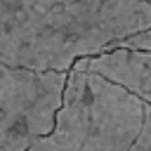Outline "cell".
Returning <instances> with one entry per match:
<instances>
[{
	"instance_id": "obj_6",
	"label": "cell",
	"mask_w": 151,
	"mask_h": 151,
	"mask_svg": "<svg viewBox=\"0 0 151 151\" xmlns=\"http://www.w3.org/2000/svg\"><path fill=\"white\" fill-rule=\"evenodd\" d=\"M132 151H151V106H146V113H144V127L132 146Z\"/></svg>"
},
{
	"instance_id": "obj_3",
	"label": "cell",
	"mask_w": 151,
	"mask_h": 151,
	"mask_svg": "<svg viewBox=\"0 0 151 151\" xmlns=\"http://www.w3.org/2000/svg\"><path fill=\"white\" fill-rule=\"evenodd\" d=\"M68 73L0 66V151H28L54 132Z\"/></svg>"
},
{
	"instance_id": "obj_1",
	"label": "cell",
	"mask_w": 151,
	"mask_h": 151,
	"mask_svg": "<svg viewBox=\"0 0 151 151\" xmlns=\"http://www.w3.org/2000/svg\"><path fill=\"white\" fill-rule=\"evenodd\" d=\"M0 61L33 71H71L151 31L144 0H0Z\"/></svg>"
},
{
	"instance_id": "obj_5",
	"label": "cell",
	"mask_w": 151,
	"mask_h": 151,
	"mask_svg": "<svg viewBox=\"0 0 151 151\" xmlns=\"http://www.w3.org/2000/svg\"><path fill=\"white\" fill-rule=\"evenodd\" d=\"M116 47H127V50H139V52H151V31H144V33H137L123 42H118ZM113 47V50H116Z\"/></svg>"
},
{
	"instance_id": "obj_4",
	"label": "cell",
	"mask_w": 151,
	"mask_h": 151,
	"mask_svg": "<svg viewBox=\"0 0 151 151\" xmlns=\"http://www.w3.org/2000/svg\"><path fill=\"white\" fill-rule=\"evenodd\" d=\"M73 68L104 76L106 80L125 87L146 106H151V52L116 47L104 54L80 59Z\"/></svg>"
},
{
	"instance_id": "obj_2",
	"label": "cell",
	"mask_w": 151,
	"mask_h": 151,
	"mask_svg": "<svg viewBox=\"0 0 151 151\" xmlns=\"http://www.w3.org/2000/svg\"><path fill=\"white\" fill-rule=\"evenodd\" d=\"M146 104L104 76L71 68L52 134L28 151H132Z\"/></svg>"
}]
</instances>
